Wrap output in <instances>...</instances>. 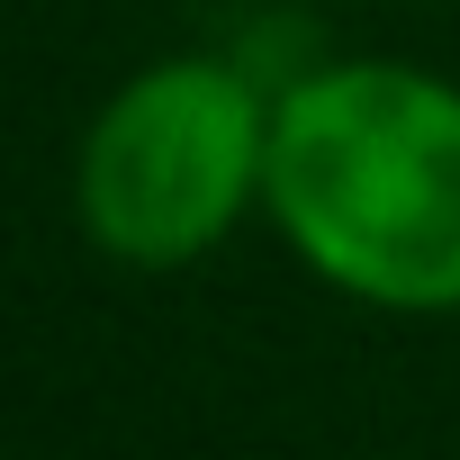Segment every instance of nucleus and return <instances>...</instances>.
<instances>
[{
  "instance_id": "1",
  "label": "nucleus",
  "mask_w": 460,
  "mask_h": 460,
  "mask_svg": "<svg viewBox=\"0 0 460 460\" xmlns=\"http://www.w3.org/2000/svg\"><path fill=\"white\" fill-rule=\"evenodd\" d=\"M262 217L343 298L388 316L460 307V82L343 55L280 82Z\"/></svg>"
},
{
  "instance_id": "2",
  "label": "nucleus",
  "mask_w": 460,
  "mask_h": 460,
  "mask_svg": "<svg viewBox=\"0 0 460 460\" xmlns=\"http://www.w3.org/2000/svg\"><path fill=\"white\" fill-rule=\"evenodd\" d=\"M271 109L235 55H154L82 127L73 208L82 235L127 271H190L262 208Z\"/></svg>"
}]
</instances>
